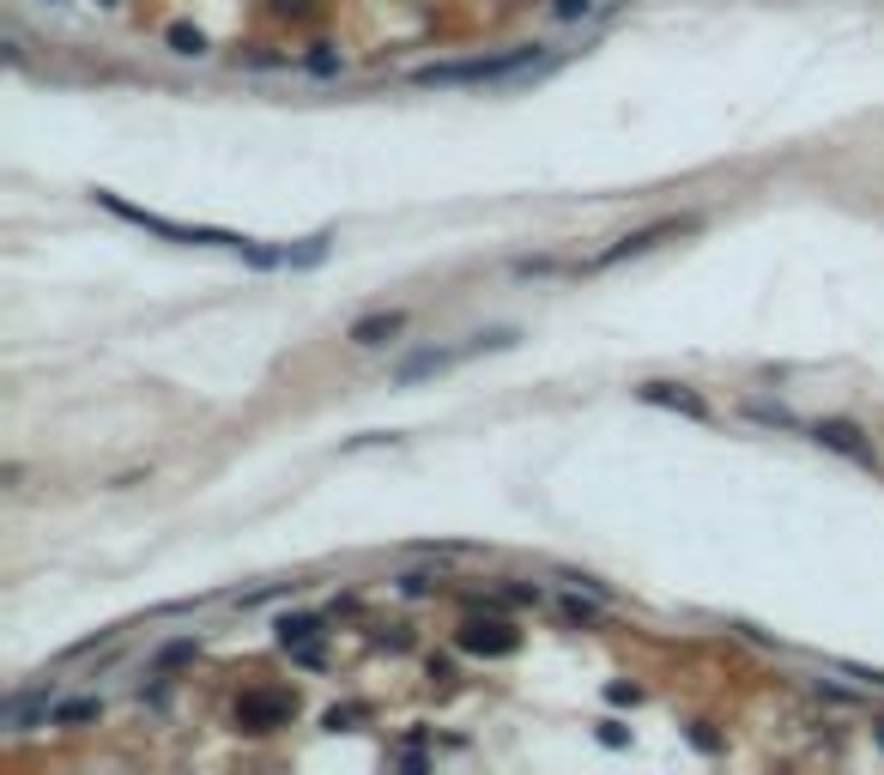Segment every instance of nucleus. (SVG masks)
Listing matches in <instances>:
<instances>
[{
	"label": "nucleus",
	"mask_w": 884,
	"mask_h": 775,
	"mask_svg": "<svg viewBox=\"0 0 884 775\" xmlns=\"http://www.w3.org/2000/svg\"><path fill=\"white\" fill-rule=\"evenodd\" d=\"M291 709H298V703H291L285 691H249V696L237 703V727L273 733V727H285V721H291Z\"/></svg>",
	"instance_id": "7ed1b4c3"
},
{
	"label": "nucleus",
	"mask_w": 884,
	"mask_h": 775,
	"mask_svg": "<svg viewBox=\"0 0 884 775\" xmlns=\"http://www.w3.org/2000/svg\"><path fill=\"white\" fill-rule=\"evenodd\" d=\"M673 230H685V218H655V225H643V230H631V237H618L606 255H594L587 261V273H606V267H618V261H631V255H648L661 237H673Z\"/></svg>",
	"instance_id": "f03ea898"
},
{
	"label": "nucleus",
	"mask_w": 884,
	"mask_h": 775,
	"mask_svg": "<svg viewBox=\"0 0 884 775\" xmlns=\"http://www.w3.org/2000/svg\"><path fill=\"white\" fill-rule=\"evenodd\" d=\"M460 649L467 654H516L521 637L503 624V618H467V624H460Z\"/></svg>",
	"instance_id": "20e7f679"
},
{
	"label": "nucleus",
	"mask_w": 884,
	"mask_h": 775,
	"mask_svg": "<svg viewBox=\"0 0 884 775\" xmlns=\"http://www.w3.org/2000/svg\"><path fill=\"white\" fill-rule=\"evenodd\" d=\"M575 12H587V0H558V19H575Z\"/></svg>",
	"instance_id": "9b49d317"
},
{
	"label": "nucleus",
	"mask_w": 884,
	"mask_h": 775,
	"mask_svg": "<svg viewBox=\"0 0 884 775\" xmlns=\"http://www.w3.org/2000/svg\"><path fill=\"white\" fill-rule=\"evenodd\" d=\"M97 696H80V703H61V709H49V721H61V727H73V721H97Z\"/></svg>",
	"instance_id": "1a4fd4ad"
},
{
	"label": "nucleus",
	"mask_w": 884,
	"mask_h": 775,
	"mask_svg": "<svg viewBox=\"0 0 884 775\" xmlns=\"http://www.w3.org/2000/svg\"><path fill=\"white\" fill-rule=\"evenodd\" d=\"M636 394L648 400V406H673V412H685V418H709V406H703L690 388H673V382H643Z\"/></svg>",
	"instance_id": "423d86ee"
},
{
	"label": "nucleus",
	"mask_w": 884,
	"mask_h": 775,
	"mask_svg": "<svg viewBox=\"0 0 884 775\" xmlns=\"http://www.w3.org/2000/svg\"><path fill=\"white\" fill-rule=\"evenodd\" d=\"M170 49H176V55H200V49H207V37L188 31V24H176V31H170Z\"/></svg>",
	"instance_id": "9d476101"
},
{
	"label": "nucleus",
	"mask_w": 884,
	"mask_h": 775,
	"mask_svg": "<svg viewBox=\"0 0 884 775\" xmlns=\"http://www.w3.org/2000/svg\"><path fill=\"white\" fill-rule=\"evenodd\" d=\"M104 7H110V0H104Z\"/></svg>",
	"instance_id": "f8f14e48"
},
{
	"label": "nucleus",
	"mask_w": 884,
	"mask_h": 775,
	"mask_svg": "<svg viewBox=\"0 0 884 775\" xmlns=\"http://www.w3.org/2000/svg\"><path fill=\"white\" fill-rule=\"evenodd\" d=\"M552 61H540L533 43H516V49H497V55H479V61H448V68H418L413 80L418 85H491V80H521V73H540Z\"/></svg>",
	"instance_id": "f257e3e1"
},
{
	"label": "nucleus",
	"mask_w": 884,
	"mask_h": 775,
	"mask_svg": "<svg viewBox=\"0 0 884 775\" xmlns=\"http://www.w3.org/2000/svg\"><path fill=\"white\" fill-rule=\"evenodd\" d=\"M812 443L836 448V455H849V461H873V448L861 443V431H854V424H842V418H824V424H812Z\"/></svg>",
	"instance_id": "39448f33"
},
{
	"label": "nucleus",
	"mask_w": 884,
	"mask_h": 775,
	"mask_svg": "<svg viewBox=\"0 0 884 775\" xmlns=\"http://www.w3.org/2000/svg\"><path fill=\"white\" fill-rule=\"evenodd\" d=\"M315 618H285V624H279V642H285V649H298L303 661H315V649H310V637H315Z\"/></svg>",
	"instance_id": "6e6552de"
},
{
	"label": "nucleus",
	"mask_w": 884,
	"mask_h": 775,
	"mask_svg": "<svg viewBox=\"0 0 884 775\" xmlns=\"http://www.w3.org/2000/svg\"><path fill=\"white\" fill-rule=\"evenodd\" d=\"M401 328H406V316H401V309H382V316L352 321V345H382V340H394Z\"/></svg>",
	"instance_id": "0eeeda50"
}]
</instances>
